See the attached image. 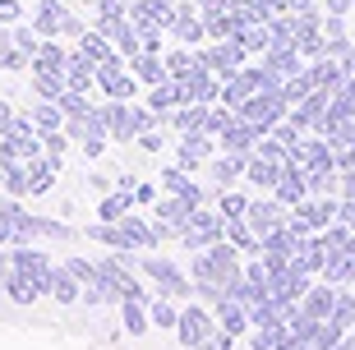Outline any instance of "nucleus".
<instances>
[{"label": "nucleus", "mask_w": 355, "mask_h": 350, "mask_svg": "<svg viewBox=\"0 0 355 350\" xmlns=\"http://www.w3.org/2000/svg\"><path fill=\"white\" fill-rule=\"evenodd\" d=\"M139 272L153 281V290L157 295H166V299H194L198 295V286H194V277L189 272H180L171 259H157V254H144L139 259Z\"/></svg>", "instance_id": "1"}, {"label": "nucleus", "mask_w": 355, "mask_h": 350, "mask_svg": "<svg viewBox=\"0 0 355 350\" xmlns=\"http://www.w3.org/2000/svg\"><path fill=\"white\" fill-rule=\"evenodd\" d=\"M0 221L10 226V245H37L42 240V217L28 212L14 194H0Z\"/></svg>", "instance_id": "2"}, {"label": "nucleus", "mask_w": 355, "mask_h": 350, "mask_svg": "<svg viewBox=\"0 0 355 350\" xmlns=\"http://www.w3.org/2000/svg\"><path fill=\"white\" fill-rule=\"evenodd\" d=\"M180 240H184V249H194V254H203V249H212L217 240H226V217H222V212H212V208H203V203H198V208L189 212V231H184Z\"/></svg>", "instance_id": "3"}, {"label": "nucleus", "mask_w": 355, "mask_h": 350, "mask_svg": "<svg viewBox=\"0 0 355 350\" xmlns=\"http://www.w3.org/2000/svg\"><path fill=\"white\" fill-rule=\"evenodd\" d=\"M217 327H222V323H217V313H212L208 304H198V299H194V304H184V309H180V327H175V337H180L184 350H198V346H203V337H212Z\"/></svg>", "instance_id": "4"}, {"label": "nucleus", "mask_w": 355, "mask_h": 350, "mask_svg": "<svg viewBox=\"0 0 355 350\" xmlns=\"http://www.w3.org/2000/svg\"><path fill=\"white\" fill-rule=\"evenodd\" d=\"M134 69H125V55H111L106 65H97V88L111 97V102H130L134 97Z\"/></svg>", "instance_id": "5"}, {"label": "nucleus", "mask_w": 355, "mask_h": 350, "mask_svg": "<svg viewBox=\"0 0 355 350\" xmlns=\"http://www.w3.org/2000/svg\"><path fill=\"white\" fill-rule=\"evenodd\" d=\"M245 221H250V231L259 235V240H263V235L282 231V226L291 221V208H286V203H277V198L268 194V198H254V203H250V212H245Z\"/></svg>", "instance_id": "6"}, {"label": "nucleus", "mask_w": 355, "mask_h": 350, "mask_svg": "<svg viewBox=\"0 0 355 350\" xmlns=\"http://www.w3.org/2000/svg\"><path fill=\"white\" fill-rule=\"evenodd\" d=\"M175 0H134L130 5V19L134 24H139V33H153V28H162V33H166V28L175 24Z\"/></svg>", "instance_id": "7"}, {"label": "nucleus", "mask_w": 355, "mask_h": 350, "mask_svg": "<svg viewBox=\"0 0 355 350\" xmlns=\"http://www.w3.org/2000/svg\"><path fill=\"white\" fill-rule=\"evenodd\" d=\"M42 295L69 309V304H83V281H79L74 272H69L65 263H55V268H51V277H46V286H42Z\"/></svg>", "instance_id": "8"}, {"label": "nucleus", "mask_w": 355, "mask_h": 350, "mask_svg": "<svg viewBox=\"0 0 355 350\" xmlns=\"http://www.w3.org/2000/svg\"><path fill=\"white\" fill-rule=\"evenodd\" d=\"M10 254H14V272H24V277H33L37 286H46V277H51V254L46 249H37V245H10Z\"/></svg>", "instance_id": "9"}, {"label": "nucleus", "mask_w": 355, "mask_h": 350, "mask_svg": "<svg viewBox=\"0 0 355 350\" xmlns=\"http://www.w3.org/2000/svg\"><path fill=\"white\" fill-rule=\"evenodd\" d=\"M259 139H263V130H254L250 120H231V125H226V134H217V148H222V152H231V157H250L254 148H259Z\"/></svg>", "instance_id": "10"}, {"label": "nucleus", "mask_w": 355, "mask_h": 350, "mask_svg": "<svg viewBox=\"0 0 355 350\" xmlns=\"http://www.w3.org/2000/svg\"><path fill=\"white\" fill-rule=\"evenodd\" d=\"M337 295H342V286H332V281H323V277H314V286H309V290H304V299H300V309L309 313V318H332Z\"/></svg>", "instance_id": "11"}, {"label": "nucleus", "mask_w": 355, "mask_h": 350, "mask_svg": "<svg viewBox=\"0 0 355 350\" xmlns=\"http://www.w3.org/2000/svg\"><path fill=\"white\" fill-rule=\"evenodd\" d=\"M212 313H217V323H222V327H226V332H231L236 341H245V337L254 332L250 309H245V304H236V299H217V304H212Z\"/></svg>", "instance_id": "12"}, {"label": "nucleus", "mask_w": 355, "mask_h": 350, "mask_svg": "<svg viewBox=\"0 0 355 350\" xmlns=\"http://www.w3.org/2000/svg\"><path fill=\"white\" fill-rule=\"evenodd\" d=\"M254 157V152H250ZM250 157H231V152H222V157H212V166H208V175L217 180V189H231L236 180H245V170H250Z\"/></svg>", "instance_id": "13"}, {"label": "nucleus", "mask_w": 355, "mask_h": 350, "mask_svg": "<svg viewBox=\"0 0 355 350\" xmlns=\"http://www.w3.org/2000/svg\"><path fill=\"white\" fill-rule=\"evenodd\" d=\"M162 189L175 194V198H184V203H194V208L203 203V189L189 180V170H184V166H166V170H162Z\"/></svg>", "instance_id": "14"}, {"label": "nucleus", "mask_w": 355, "mask_h": 350, "mask_svg": "<svg viewBox=\"0 0 355 350\" xmlns=\"http://www.w3.org/2000/svg\"><path fill=\"white\" fill-rule=\"evenodd\" d=\"M65 24H69V14H65L60 0H37V19H33V28H37L42 37H60Z\"/></svg>", "instance_id": "15"}, {"label": "nucleus", "mask_w": 355, "mask_h": 350, "mask_svg": "<svg viewBox=\"0 0 355 350\" xmlns=\"http://www.w3.org/2000/svg\"><path fill=\"white\" fill-rule=\"evenodd\" d=\"M88 240L106 245L111 254H125V249H134V245H130V235H125V226H120V221H92V226H88Z\"/></svg>", "instance_id": "16"}, {"label": "nucleus", "mask_w": 355, "mask_h": 350, "mask_svg": "<svg viewBox=\"0 0 355 350\" xmlns=\"http://www.w3.org/2000/svg\"><path fill=\"white\" fill-rule=\"evenodd\" d=\"M166 33H175L184 46H194V42L208 37V19H203V14H194V10H180V14H175V24L166 28Z\"/></svg>", "instance_id": "17"}, {"label": "nucleus", "mask_w": 355, "mask_h": 350, "mask_svg": "<svg viewBox=\"0 0 355 350\" xmlns=\"http://www.w3.org/2000/svg\"><path fill=\"white\" fill-rule=\"evenodd\" d=\"M120 226H125V235H130V245H134V249H157V245H162L157 226H153L148 217H139V212H130V217L120 221Z\"/></svg>", "instance_id": "18"}, {"label": "nucleus", "mask_w": 355, "mask_h": 350, "mask_svg": "<svg viewBox=\"0 0 355 350\" xmlns=\"http://www.w3.org/2000/svg\"><path fill=\"white\" fill-rule=\"evenodd\" d=\"M55 175H60V157L42 152L37 161H28V184H33V194H46V189L55 184Z\"/></svg>", "instance_id": "19"}, {"label": "nucleus", "mask_w": 355, "mask_h": 350, "mask_svg": "<svg viewBox=\"0 0 355 350\" xmlns=\"http://www.w3.org/2000/svg\"><path fill=\"white\" fill-rule=\"evenodd\" d=\"M282 170H286V166H277V161H268V157H259V152H254V157H250V170H245V180L272 194V189H277V180H282Z\"/></svg>", "instance_id": "20"}, {"label": "nucleus", "mask_w": 355, "mask_h": 350, "mask_svg": "<svg viewBox=\"0 0 355 350\" xmlns=\"http://www.w3.org/2000/svg\"><path fill=\"white\" fill-rule=\"evenodd\" d=\"M120 323H125V332H130V337H144L148 327H153L148 304H144V299H125V304H120Z\"/></svg>", "instance_id": "21"}, {"label": "nucleus", "mask_w": 355, "mask_h": 350, "mask_svg": "<svg viewBox=\"0 0 355 350\" xmlns=\"http://www.w3.org/2000/svg\"><path fill=\"white\" fill-rule=\"evenodd\" d=\"M5 295H10L14 304H37V299H42V286L33 281V277H24V272H10V281H5Z\"/></svg>", "instance_id": "22"}, {"label": "nucleus", "mask_w": 355, "mask_h": 350, "mask_svg": "<svg viewBox=\"0 0 355 350\" xmlns=\"http://www.w3.org/2000/svg\"><path fill=\"white\" fill-rule=\"evenodd\" d=\"M130 69H134V74H139V78H144L148 88H153V83H162V78H171V74H166V60H157V55H153V51L134 55V60H130Z\"/></svg>", "instance_id": "23"}, {"label": "nucleus", "mask_w": 355, "mask_h": 350, "mask_svg": "<svg viewBox=\"0 0 355 350\" xmlns=\"http://www.w3.org/2000/svg\"><path fill=\"white\" fill-rule=\"evenodd\" d=\"M148 318H153V327H166V332L180 327V309H175V299H166V295H157L148 304Z\"/></svg>", "instance_id": "24"}, {"label": "nucleus", "mask_w": 355, "mask_h": 350, "mask_svg": "<svg viewBox=\"0 0 355 350\" xmlns=\"http://www.w3.org/2000/svg\"><path fill=\"white\" fill-rule=\"evenodd\" d=\"M250 203H254L250 194H240V189H222V198H217V212H222L226 221H245Z\"/></svg>", "instance_id": "25"}, {"label": "nucleus", "mask_w": 355, "mask_h": 350, "mask_svg": "<svg viewBox=\"0 0 355 350\" xmlns=\"http://www.w3.org/2000/svg\"><path fill=\"white\" fill-rule=\"evenodd\" d=\"M28 116H33V125H37L42 134H46V130H65V125H69V116H65V111H60L55 102H42V106H33Z\"/></svg>", "instance_id": "26"}, {"label": "nucleus", "mask_w": 355, "mask_h": 350, "mask_svg": "<svg viewBox=\"0 0 355 350\" xmlns=\"http://www.w3.org/2000/svg\"><path fill=\"white\" fill-rule=\"evenodd\" d=\"M332 323H342L346 332H355V290L342 286V295H337V309H332Z\"/></svg>", "instance_id": "27"}, {"label": "nucleus", "mask_w": 355, "mask_h": 350, "mask_svg": "<svg viewBox=\"0 0 355 350\" xmlns=\"http://www.w3.org/2000/svg\"><path fill=\"white\" fill-rule=\"evenodd\" d=\"M198 350H236V337H231L226 327H217L212 337H203V346H198Z\"/></svg>", "instance_id": "28"}, {"label": "nucleus", "mask_w": 355, "mask_h": 350, "mask_svg": "<svg viewBox=\"0 0 355 350\" xmlns=\"http://www.w3.org/2000/svg\"><path fill=\"white\" fill-rule=\"evenodd\" d=\"M245 277H250L254 286H268V281H272V272H268L263 259H250V263H245Z\"/></svg>", "instance_id": "29"}, {"label": "nucleus", "mask_w": 355, "mask_h": 350, "mask_svg": "<svg viewBox=\"0 0 355 350\" xmlns=\"http://www.w3.org/2000/svg\"><path fill=\"white\" fill-rule=\"evenodd\" d=\"M175 166H184V170H198V166H203V157H198V152H189V148L180 143V148H175Z\"/></svg>", "instance_id": "30"}, {"label": "nucleus", "mask_w": 355, "mask_h": 350, "mask_svg": "<svg viewBox=\"0 0 355 350\" xmlns=\"http://www.w3.org/2000/svg\"><path fill=\"white\" fill-rule=\"evenodd\" d=\"M157 184H139V189H134V203H139V208H153V203H157Z\"/></svg>", "instance_id": "31"}, {"label": "nucleus", "mask_w": 355, "mask_h": 350, "mask_svg": "<svg viewBox=\"0 0 355 350\" xmlns=\"http://www.w3.org/2000/svg\"><path fill=\"white\" fill-rule=\"evenodd\" d=\"M10 272H14V254H10V245H0V290H5Z\"/></svg>", "instance_id": "32"}, {"label": "nucleus", "mask_w": 355, "mask_h": 350, "mask_svg": "<svg viewBox=\"0 0 355 350\" xmlns=\"http://www.w3.org/2000/svg\"><path fill=\"white\" fill-rule=\"evenodd\" d=\"M323 33H328V37H346V19H342V14L323 19Z\"/></svg>", "instance_id": "33"}, {"label": "nucleus", "mask_w": 355, "mask_h": 350, "mask_svg": "<svg viewBox=\"0 0 355 350\" xmlns=\"http://www.w3.org/2000/svg\"><path fill=\"white\" fill-rule=\"evenodd\" d=\"M139 143H144V152H162V143H166V139H162L157 130H148V134H139Z\"/></svg>", "instance_id": "34"}, {"label": "nucleus", "mask_w": 355, "mask_h": 350, "mask_svg": "<svg viewBox=\"0 0 355 350\" xmlns=\"http://www.w3.org/2000/svg\"><path fill=\"white\" fill-rule=\"evenodd\" d=\"M0 24H19V0H0Z\"/></svg>", "instance_id": "35"}, {"label": "nucleus", "mask_w": 355, "mask_h": 350, "mask_svg": "<svg viewBox=\"0 0 355 350\" xmlns=\"http://www.w3.org/2000/svg\"><path fill=\"white\" fill-rule=\"evenodd\" d=\"M14 116H19V111H14V106L10 102H5V97H0V130H5V125H10V120Z\"/></svg>", "instance_id": "36"}, {"label": "nucleus", "mask_w": 355, "mask_h": 350, "mask_svg": "<svg viewBox=\"0 0 355 350\" xmlns=\"http://www.w3.org/2000/svg\"><path fill=\"white\" fill-rule=\"evenodd\" d=\"M328 10L332 14H346V10H351V0H328Z\"/></svg>", "instance_id": "37"}, {"label": "nucleus", "mask_w": 355, "mask_h": 350, "mask_svg": "<svg viewBox=\"0 0 355 350\" xmlns=\"http://www.w3.org/2000/svg\"><path fill=\"white\" fill-rule=\"evenodd\" d=\"M337 350H355V332H346V337H342V346H337Z\"/></svg>", "instance_id": "38"}]
</instances>
